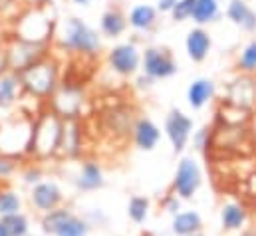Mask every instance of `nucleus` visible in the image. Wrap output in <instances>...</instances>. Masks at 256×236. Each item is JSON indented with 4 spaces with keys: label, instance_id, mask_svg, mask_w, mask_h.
Instances as JSON below:
<instances>
[{
    "label": "nucleus",
    "instance_id": "1",
    "mask_svg": "<svg viewBox=\"0 0 256 236\" xmlns=\"http://www.w3.org/2000/svg\"><path fill=\"white\" fill-rule=\"evenodd\" d=\"M54 40L60 50H66L68 54L82 60H96L104 48L102 34L78 16L66 18L60 24Z\"/></svg>",
    "mask_w": 256,
    "mask_h": 236
},
{
    "label": "nucleus",
    "instance_id": "2",
    "mask_svg": "<svg viewBox=\"0 0 256 236\" xmlns=\"http://www.w3.org/2000/svg\"><path fill=\"white\" fill-rule=\"evenodd\" d=\"M18 76L22 82L24 96H30V98L40 100V102H50L62 84L60 62L52 54L40 60V62H36V64H32L30 68L22 70Z\"/></svg>",
    "mask_w": 256,
    "mask_h": 236
},
{
    "label": "nucleus",
    "instance_id": "3",
    "mask_svg": "<svg viewBox=\"0 0 256 236\" xmlns=\"http://www.w3.org/2000/svg\"><path fill=\"white\" fill-rule=\"evenodd\" d=\"M62 125H64V119L50 106L46 110L38 112L34 118L32 145H30L28 157H34L36 161L56 157L58 147H60V137H62Z\"/></svg>",
    "mask_w": 256,
    "mask_h": 236
},
{
    "label": "nucleus",
    "instance_id": "4",
    "mask_svg": "<svg viewBox=\"0 0 256 236\" xmlns=\"http://www.w3.org/2000/svg\"><path fill=\"white\" fill-rule=\"evenodd\" d=\"M40 226L48 236H88L92 226L84 216H78L72 208L60 206L52 212L42 214Z\"/></svg>",
    "mask_w": 256,
    "mask_h": 236
},
{
    "label": "nucleus",
    "instance_id": "5",
    "mask_svg": "<svg viewBox=\"0 0 256 236\" xmlns=\"http://www.w3.org/2000/svg\"><path fill=\"white\" fill-rule=\"evenodd\" d=\"M50 50H52V42H30V40L18 38L14 34L6 44L8 68H10V72L20 74L22 70L30 68L32 64L50 56L52 54Z\"/></svg>",
    "mask_w": 256,
    "mask_h": 236
},
{
    "label": "nucleus",
    "instance_id": "6",
    "mask_svg": "<svg viewBox=\"0 0 256 236\" xmlns=\"http://www.w3.org/2000/svg\"><path fill=\"white\" fill-rule=\"evenodd\" d=\"M56 22L42 8H32L24 12L16 22V36L30 42H52Z\"/></svg>",
    "mask_w": 256,
    "mask_h": 236
},
{
    "label": "nucleus",
    "instance_id": "7",
    "mask_svg": "<svg viewBox=\"0 0 256 236\" xmlns=\"http://www.w3.org/2000/svg\"><path fill=\"white\" fill-rule=\"evenodd\" d=\"M84 102H86L84 86L62 80L58 92L52 96V100L48 102V106L62 119H76V118H82Z\"/></svg>",
    "mask_w": 256,
    "mask_h": 236
},
{
    "label": "nucleus",
    "instance_id": "8",
    "mask_svg": "<svg viewBox=\"0 0 256 236\" xmlns=\"http://www.w3.org/2000/svg\"><path fill=\"white\" fill-rule=\"evenodd\" d=\"M200 184H202V171H200L198 163L192 157H183L177 163V171H175V177H173L171 190L181 200H189L196 194Z\"/></svg>",
    "mask_w": 256,
    "mask_h": 236
},
{
    "label": "nucleus",
    "instance_id": "9",
    "mask_svg": "<svg viewBox=\"0 0 256 236\" xmlns=\"http://www.w3.org/2000/svg\"><path fill=\"white\" fill-rule=\"evenodd\" d=\"M141 58L135 42H120L108 52V68L120 78H133L141 70Z\"/></svg>",
    "mask_w": 256,
    "mask_h": 236
},
{
    "label": "nucleus",
    "instance_id": "10",
    "mask_svg": "<svg viewBox=\"0 0 256 236\" xmlns=\"http://www.w3.org/2000/svg\"><path fill=\"white\" fill-rule=\"evenodd\" d=\"M141 70L147 78L155 80H167L177 74V62L167 48H147L141 58Z\"/></svg>",
    "mask_w": 256,
    "mask_h": 236
},
{
    "label": "nucleus",
    "instance_id": "11",
    "mask_svg": "<svg viewBox=\"0 0 256 236\" xmlns=\"http://www.w3.org/2000/svg\"><path fill=\"white\" fill-rule=\"evenodd\" d=\"M64 190L56 180H42L30 188V204L40 214H46L64 206Z\"/></svg>",
    "mask_w": 256,
    "mask_h": 236
},
{
    "label": "nucleus",
    "instance_id": "12",
    "mask_svg": "<svg viewBox=\"0 0 256 236\" xmlns=\"http://www.w3.org/2000/svg\"><path fill=\"white\" fill-rule=\"evenodd\" d=\"M192 133V119L183 114L181 110L173 108L169 116L165 118V135L171 141V147L175 153H183Z\"/></svg>",
    "mask_w": 256,
    "mask_h": 236
},
{
    "label": "nucleus",
    "instance_id": "13",
    "mask_svg": "<svg viewBox=\"0 0 256 236\" xmlns=\"http://www.w3.org/2000/svg\"><path fill=\"white\" fill-rule=\"evenodd\" d=\"M82 147H84V127H82L80 118L64 119L60 147H58V155L56 157L76 159V157L82 155Z\"/></svg>",
    "mask_w": 256,
    "mask_h": 236
},
{
    "label": "nucleus",
    "instance_id": "14",
    "mask_svg": "<svg viewBox=\"0 0 256 236\" xmlns=\"http://www.w3.org/2000/svg\"><path fill=\"white\" fill-rule=\"evenodd\" d=\"M131 141H133V145L139 151L149 153V151H153L159 145V141H161V129L157 127V123L151 118L141 116V118L135 119V123L131 127Z\"/></svg>",
    "mask_w": 256,
    "mask_h": 236
},
{
    "label": "nucleus",
    "instance_id": "15",
    "mask_svg": "<svg viewBox=\"0 0 256 236\" xmlns=\"http://www.w3.org/2000/svg\"><path fill=\"white\" fill-rule=\"evenodd\" d=\"M246 220H248V212L246 206L242 202L236 200H228L220 206V226L224 234H240L246 228Z\"/></svg>",
    "mask_w": 256,
    "mask_h": 236
},
{
    "label": "nucleus",
    "instance_id": "16",
    "mask_svg": "<svg viewBox=\"0 0 256 236\" xmlns=\"http://www.w3.org/2000/svg\"><path fill=\"white\" fill-rule=\"evenodd\" d=\"M74 186L80 192H94L100 190L106 184V177H104V169L98 161H84V165L80 167L78 175L72 178Z\"/></svg>",
    "mask_w": 256,
    "mask_h": 236
},
{
    "label": "nucleus",
    "instance_id": "17",
    "mask_svg": "<svg viewBox=\"0 0 256 236\" xmlns=\"http://www.w3.org/2000/svg\"><path fill=\"white\" fill-rule=\"evenodd\" d=\"M129 22L126 12L120 8V6H110L104 10L102 18H100V34L110 38V40H116L120 36L126 34Z\"/></svg>",
    "mask_w": 256,
    "mask_h": 236
},
{
    "label": "nucleus",
    "instance_id": "18",
    "mask_svg": "<svg viewBox=\"0 0 256 236\" xmlns=\"http://www.w3.org/2000/svg\"><path fill=\"white\" fill-rule=\"evenodd\" d=\"M20 96H24L20 76L16 72H6L0 78V110H10Z\"/></svg>",
    "mask_w": 256,
    "mask_h": 236
},
{
    "label": "nucleus",
    "instance_id": "19",
    "mask_svg": "<svg viewBox=\"0 0 256 236\" xmlns=\"http://www.w3.org/2000/svg\"><path fill=\"white\" fill-rule=\"evenodd\" d=\"M171 232L175 236H192L202 232V218L196 210H181L171 220Z\"/></svg>",
    "mask_w": 256,
    "mask_h": 236
},
{
    "label": "nucleus",
    "instance_id": "20",
    "mask_svg": "<svg viewBox=\"0 0 256 236\" xmlns=\"http://www.w3.org/2000/svg\"><path fill=\"white\" fill-rule=\"evenodd\" d=\"M157 8L149 4H137L129 10L128 22L129 26L137 32H149L157 22Z\"/></svg>",
    "mask_w": 256,
    "mask_h": 236
},
{
    "label": "nucleus",
    "instance_id": "21",
    "mask_svg": "<svg viewBox=\"0 0 256 236\" xmlns=\"http://www.w3.org/2000/svg\"><path fill=\"white\" fill-rule=\"evenodd\" d=\"M226 16H228L236 26H240V28L246 30V32L256 30V12L244 2V0H230V4H228V8H226Z\"/></svg>",
    "mask_w": 256,
    "mask_h": 236
},
{
    "label": "nucleus",
    "instance_id": "22",
    "mask_svg": "<svg viewBox=\"0 0 256 236\" xmlns=\"http://www.w3.org/2000/svg\"><path fill=\"white\" fill-rule=\"evenodd\" d=\"M214 96V84L206 78H198L194 80L189 90H187V100H189V106L192 110H200L204 108Z\"/></svg>",
    "mask_w": 256,
    "mask_h": 236
},
{
    "label": "nucleus",
    "instance_id": "23",
    "mask_svg": "<svg viewBox=\"0 0 256 236\" xmlns=\"http://www.w3.org/2000/svg\"><path fill=\"white\" fill-rule=\"evenodd\" d=\"M185 46H187V54L192 62H202L210 50V36L202 28H192L187 34Z\"/></svg>",
    "mask_w": 256,
    "mask_h": 236
},
{
    "label": "nucleus",
    "instance_id": "24",
    "mask_svg": "<svg viewBox=\"0 0 256 236\" xmlns=\"http://www.w3.org/2000/svg\"><path fill=\"white\" fill-rule=\"evenodd\" d=\"M149 208H151V200L147 196L141 194H133L128 202V216L131 222L135 224H143L149 218Z\"/></svg>",
    "mask_w": 256,
    "mask_h": 236
},
{
    "label": "nucleus",
    "instance_id": "25",
    "mask_svg": "<svg viewBox=\"0 0 256 236\" xmlns=\"http://www.w3.org/2000/svg\"><path fill=\"white\" fill-rule=\"evenodd\" d=\"M218 18V0H196L192 20L196 24H208Z\"/></svg>",
    "mask_w": 256,
    "mask_h": 236
},
{
    "label": "nucleus",
    "instance_id": "26",
    "mask_svg": "<svg viewBox=\"0 0 256 236\" xmlns=\"http://www.w3.org/2000/svg\"><path fill=\"white\" fill-rule=\"evenodd\" d=\"M22 212V196L14 188L0 186V218Z\"/></svg>",
    "mask_w": 256,
    "mask_h": 236
},
{
    "label": "nucleus",
    "instance_id": "27",
    "mask_svg": "<svg viewBox=\"0 0 256 236\" xmlns=\"http://www.w3.org/2000/svg\"><path fill=\"white\" fill-rule=\"evenodd\" d=\"M2 224L6 226L10 236H28L30 234V220L24 212H16V214H8L0 218Z\"/></svg>",
    "mask_w": 256,
    "mask_h": 236
},
{
    "label": "nucleus",
    "instance_id": "28",
    "mask_svg": "<svg viewBox=\"0 0 256 236\" xmlns=\"http://www.w3.org/2000/svg\"><path fill=\"white\" fill-rule=\"evenodd\" d=\"M194 4L196 0H179L173 10H171V16L175 22H185L187 18H192V10H194Z\"/></svg>",
    "mask_w": 256,
    "mask_h": 236
},
{
    "label": "nucleus",
    "instance_id": "29",
    "mask_svg": "<svg viewBox=\"0 0 256 236\" xmlns=\"http://www.w3.org/2000/svg\"><path fill=\"white\" fill-rule=\"evenodd\" d=\"M238 66H240V70H244V72H254L256 70V42H250V44L242 50L240 60H238Z\"/></svg>",
    "mask_w": 256,
    "mask_h": 236
},
{
    "label": "nucleus",
    "instance_id": "30",
    "mask_svg": "<svg viewBox=\"0 0 256 236\" xmlns=\"http://www.w3.org/2000/svg\"><path fill=\"white\" fill-rule=\"evenodd\" d=\"M22 180H24L30 188H32L34 184L42 182V180H44V171H42V167H40V165H36V163L28 165V167L22 171Z\"/></svg>",
    "mask_w": 256,
    "mask_h": 236
},
{
    "label": "nucleus",
    "instance_id": "31",
    "mask_svg": "<svg viewBox=\"0 0 256 236\" xmlns=\"http://www.w3.org/2000/svg\"><path fill=\"white\" fill-rule=\"evenodd\" d=\"M18 161L16 157H8V155H0V180L2 178H10L18 171Z\"/></svg>",
    "mask_w": 256,
    "mask_h": 236
},
{
    "label": "nucleus",
    "instance_id": "32",
    "mask_svg": "<svg viewBox=\"0 0 256 236\" xmlns=\"http://www.w3.org/2000/svg\"><path fill=\"white\" fill-rule=\"evenodd\" d=\"M163 210H165V212H169L171 216L179 214V212H181V198H179L175 192L167 194V196L163 198Z\"/></svg>",
    "mask_w": 256,
    "mask_h": 236
},
{
    "label": "nucleus",
    "instance_id": "33",
    "mask_svg": "<svg viewBox=\"0 0 256 236\" xmlns=\"http://www.w3.org/2000/svg\"><path fill=\"white\" fill-rule=\"evenodd\" d=\"M84 218L90 222V226H106L108 224V214L102 208H94V212L84 214Z\"/></svg>",
    "mask_w": 256,
    "mask_h": 236
},
{
    "label": "nucleus",
    "instance_id": "34",
    "mask_svg": "<svg viewBox=\"0 0 256 236\" xmlns=\"http://www.w3.org/2000/svg\"><path fill=\"white\" fill-rule=\"evenodd\" d=\"M208 127H202V129H198L194 135H192V145H194V149L196 151H204L206 147H208Z\"/></svg>",
    "mask_w": 256,
    "mask_h": 236
},
{
    "label": "nucleus",
    "instance_id": "35",
    "mask_svg": "<svg viewBox=\"0 0 256 236\" xmlns=\"http://www.w3.org/2000/svg\"><path fill=\"white\" fill-rule=\"evenodd\" d=\"M6 72H10V68H8V54H6V46L2 44V46H0V78H2Z\"/></svg>",
    "mask_w": 256,
    "mask_h": 236
},
{
    "label": "nucleus",
    "instance_id": "36",
    "mask_svg": "<svg viewBox=\"0 0 256 236\" xmlns=\"http://www.w3.org/2000/svg\"><path fill=\"white\" fill-rule=\"evenodd\" d=\"M177 2H179V0H157V10H161V12H171Z\"/></svg>",
    "mask_w": 256,
    "mask_h": 236
},
{
    "label": "nucleus",
    "instance_id": "37",
    "mask_svg": "<svg viewBox=\"0 0 256 236\" xmlns=\"http://www.w3.org/2000/svg\"><path fill=\"white\" fill-rule=\"evenodd\" d=\"M151 84H153V80H151V78H147L145 74L137 78V88H139V90H149V88H151Z\"/></svg>",
    "mask_w": 256,
    "mask_h": 236
},
{
    "label": "nucleus",
    "instance_id": "38",
    "mask_svg": "<svg viewBox=\"0 0 256 236\" xmlns=\"http://www.w3.org/2000/svg\"><path fill=\"white\" fill-rule=\"evenodd\" d=\"M14 6H16V0H0V14H4L6 10H10Z\"/></svg>",
    "mask_w": 256,
    "mask_h": 236
},
{
    "label": "nucleus",
    "instance_id": "39",
    "mask_svg": "<svg viewBox=\"0 0 256 236\" xmlns=\"http://www.w3.org/2000/svg\"><path fill=\"white\" fill-rule=\"evenodd\" d=\"M74 4H78V6H90L92 4V0H72Z\"/></svg>",
    "mask_w": 256,
    "mask_h": 236
},
{
    "label": "nucleus",
    "instance_id": "40",
    "mask_svg": "<svg viewBox=\"0 0 256 236\" xmlns=\"http://www.w3.org/2000/svg\"><path fill=\"white\" fill-rule=\"evenodd\" d=\"M238 236H256V228H246L244 232H240Z\"/></svg>",
    "mask_w": 256,
    "mask_h": 236
},
{
    "label": "nucleus",
    "instance_id": "41",
    "mask_svg": "<svg viewBox=\"0 0 256 236\" xmlns=\"http://www.w3.org/2000/svg\"><path fill=\"white\" fill-rule=\"evenodd\" d=\"M0 236H10L8 234V230H6V226L2 224V220H0Z\"/></svg>",
    "mask_w": 256,
    "mask_h": 236
},
{
    "label": "nucleus",
    "instance_id": "42",
    "mask_svg": "<svg viewBox=\"0 0 256 236\" xmlns=\"http://www.w3.org/2000/svg\"><path fill=\"white\" fill-rule=\"evenodd\" d=\"M192 236H204V234H202V232H198V234H192Z\"/></svg>",
    "mask_w": 256,
    "mask_h": 236
}]
</instances>
